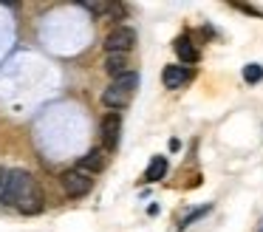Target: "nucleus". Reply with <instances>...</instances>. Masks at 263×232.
Returning <instances> with one entry per match:
<instances>
[{"mask_svg":"<svg viewBox=\"0 0 263 232\" xmlns=\"http://www.w3.org/2000/svg\"><path fill=\"white\" fill-rule=\"evenodd\" d=\"M0 204H6V207H14L20 212H40L43 209V195L37 190L34 179L31 173L26 170H9L6 173V184L0 190Z\"/></svg>","mask_w":263,"mask_h":232,"instance_id":"1","label":"nucleus"},{"mask_svg":"<svg viewBox=\"0 0 263 232\" xmlns=\"http://www.w3.org/2000/svg\"><path fill=\"white\" fill-rule=\"evenodd\" d=\"M60 184H63L65 195L82 198V195H88V192H91L93 175H91V173H82L80 167H74V170H65V173H60Z\"/></svg>","mask_w":263,"mask_h":232,"instance_id":"2","label":"nucleus"},{"mask_svg":"<svg viewBox=\"0 0 263 232\" xmlns=\"http://www.w3.org/2000/svg\"><path fill=\"white\" fill-rule=\"evenodd\" d=\"M136 45V28L130 26H114L105 37V48L108 54H127Z\"/></svg>","mask_w":263,"mask_h":232,"instance_id":"3","label":"nucleus"},{"mask_svg":"<svg viewBox=\"0 0 263 232\" xmlns=\"http://www.w3.org/2000/svg\"><path fill=\"white\" fill-rule=\"evenodd\" d=\"M99 133H102V147L105 150H116V145H119V133H122V116L116 111L105 113L102 116V124H99Z\"/></svg>","mask_w":263,"mask_h":232,"instance_id":"4","label":"nucleus"},{"mask_svg":"<svg viewBox=\"0 0 263 232\" xmlns=\"http://www.w3.org/2000/svg\"><path fill=\"white\" fill-rule=\"evenodd\" d=\"M105 147H91V150L85 153V156H80V162H77V167L82 170V173H102L105 164H108V156H105Z\"/></svg>","mask_w":263,"mask_h":232,"instance_id":"5","label":"nucleus"},{"mask_svg":"<svg viewBox=\"0 0 263 232\" xmlns=\"http://www.w3.org/2000/svg\"><path fill=\"white\" fill-rule=\"evenodd\" d=\"M130 99H133L130 91L119 88V85H114V82H110L108 88H105V94H102V105H105V108H110V111L127 108V105H130Z\"/></svg>","mask_w":263,"mask_h":232,"instance_id":"6","label":"nucleus"},{"mask_svg":"<svg viewBox=\"0 0 263 232\" xmlns=\"http://www.w3.org/2000/svg\"><path fill=\"white\" fill-rule=\"evenodd\" d=\"M161 79H164V88L178 91L181 85H187L190 79H193V71H190L187 65H167L164 74H161Z\"/></svg>","mask_w":263,"mask_h":232,"instance_id":"7","label":"nucleus"},{"mask_svg":"<svg viewBox=\"0 0 263 232\" xmlns=\"http://www.w3.org/2000/svg\"><path fill=\"white\" fill-rule=\"evenodd\" d=\"M173 48H176V54H178V60L184 62V65H193V62H198V48L193 45V40L190 37H178L176 43H173Z\"/></svg>","mask_w":263,"mask_h":232,"instance_id":"8","label":"nucleus"},{"mask_svg":"<svg viewBox=\"0 0 263 232\" xmlns=\"http://www.w3.org/2000/svg\"><path fill=\"white\" fill-rule=\"evenodd\" d=\"M105 71L110 74L114 79L130 74V65H127V54H108L105 57Z\"/></svg>","mask_w":263,"mask_h":232,"instance_id":"9","label":"nucleus"},{"mask_svg":"<svg viewBox=\"0 0 263 232\" xmlns=\"http://www.w3.org/2000/svg\"><path fill=\"white\" fill-rule=\"evenodd\" d=\"M167 173V158L164 156H153V162L147 164V170H144V181L147 184H156L159 179H164Z\"/></svg>","mask_w":263,"mask_h":232,"instance_id":"10","label":"nucleus"},{"mask_svg":"<svg viewBox=\"0 0 263 232\" xmlns=\"http://www.w3.org/2000/svg\"><path fill=\"white\" fill-rule=\"evenodd\" d=\"M243 79H246V82H260V79H263V68L260 65H246L243 68Z\"/></svg>","mask_w":263,"mask_h":232,"instance_id":"11","label":"nucleus"},{"mask_svg":"<svg viewBox=\"0 0 263 232\" xmlns=\"http://www.w3.org/2000/svg\"><path fill=\"white\" fill-rule=\"evenodd\" d=\"M204 212H210V207H198V209H193V212H190V215H187V218H184V221H181V224H178V226H181V229H184V226H190V224H193L195 218H201V215H204Z\"/></svg>","mask_w":263,"mask_h":232,"instance_id":"12","label":"nucleus"},{"mask_svg":"<svg viewBox=\"0 0 263 232\" xmlns=\"http://www.w3.org/2000/svg\"><path fill=\"white\" fill-rule=\"evenodd\" d=\"M88 11H93V14H105V11H110V3H82Z\"/></svg>","mask_w":263,"mask_h":232,"instance_id":"13","label":"nucleus"},{"mask_svg":"<svg viewBox=\"0 0 263 232\" xmlns=\"http://www.w3.org/2000/svg\"><path fill=\"white\" fill-rule=\"evenodd\" d=\"M6 173H9V170L0 167V190H3V184H6Z\"/></svg>","mask_w":263,"mask_h":232,"instance_id":"14","label":"nucleus"}]
</instances>
